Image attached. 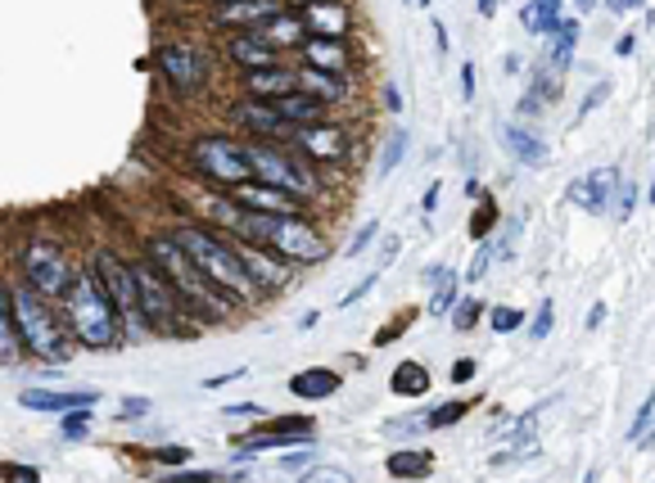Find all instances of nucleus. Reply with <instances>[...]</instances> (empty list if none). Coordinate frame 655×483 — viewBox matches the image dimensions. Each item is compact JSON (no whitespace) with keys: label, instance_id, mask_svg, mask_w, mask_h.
<instances>
[{"label":"nucleus","instance_id":"obj_59","mask_svg":"<svg viewBox=\"0 0 655 483\" xmlns=\"http://www.w3.org/2000/svg\"><path fill=\"white\" fill-rule=\"evenodd\" d=\"M443 276H448V267H430V271H425V285H438Z\"/></svg>","mask_w":655,"mask_h":483},{"label":"nucleus","instance_id":"obj_18","mask_svg":"<svg viewBox=\"0 0 655 483\" xmlns=\"http://www.w3.org/2000/svg\"><path fill=\"white\" fill-rule=\"evenodd\" d=\"M299 18L308 27V37H348V27H353L339 0H312V5L299 10Z\"/></svg>","mask_w":655,"mask_h":483},{"label":"nucleus","instance_id":"obj_50","mask_svg":"<svg viewBox=\"0 0 655 483\" xmlns=\"http://www.w3.org/2000/svg\"><path fill=\"white\" fill-rule=\"evenodd\" d=\"M461 96H466V104L474 100V64H461Z\"/></svg>","mask_w":655,"mask_h":483},{"label":"nucleus","instance_id":"obj_24","mask_svg":"<svg viewBox=\"0 0 655 483\" xmlns=\"http://www.w3.org/2000/svg\"><path fill=\"white\" fill-rule=\"evenodd\" d=\"M272 104H276V113L285 117L289 127H312V123H325V109H331V104H321V100L304 96V90H285V96H276Z\"/></svg>","mask_w":655,"mask_h":483},{"label":"nucleus","instance_id":"obj_15","mask_svg":"<svg viewBox=\"0 0 655 483\" xmlns=\"http://www.w3.org/2000/svg\"><path fill=\"white\" fill-rule=\"evenodd\" d=\"M289 140L304 149L308 159H321V163H348L353 154V140L348 132H339L335 123H312V127H294Z\"/></svg>","mask_w":655,"mask_h":483},{"label":"nucleus","instance_id":"obj_34","mask_svg":"<svg viewBox=\"0 0 655 483\" xmlns=\"http://www.w3.org/2000/svg\"><path fill=\"white\" fill-rule=\"evenodd\" d=\"M453 304H457V276L448 271V276L438 281V289L430 294V312H434V317H448V308H453Z\"/></svg>","mask_w":655,"mask_h":483},{"label":"nucleus","instance_id":"obj_39","mask_svg":"<svg viewBox=\"0 0 655 483\" xmlns=\"http://www.w3.org/2000/svg\"><path fill=\"white\" fill-rule=\"evenodd\" d=\"M493 253H497L493 245H480V253H474V262L466 267V281H470V285H474V281H484L489 271H493Z\"/></svg>","mask_w":655,"mask_h":483},{"label":"nucleus","instance_id":"obj_56","mask_svg":"<svg viewBox=\"0 0 655 483\" xmlns=\"http://www.w3.org/2000/svg\"><path fill=\"white\" fill-rule=\"evenodd\" d=\"M384 104H390V109L398 113V109H403V90H398V86H390V90H384Z\"/></svg>","mask_w":655,"mask_h":483},{"label":"nucleus","instance_id":"obj_41","mask_svg":"<svg viewBox=\"0 0 655 483\" xmlns=\"http://www.w3.org/2000/svg\"><path fill=\"white\" fill-rule=\"evenodd\" d=\"M489 321H493L497 335H506V330H520V325H524V317H520L516 308H493V312H489Z\"/></svg>","mask_w":655,"mask_h":483},{"label":"nucleus","instance_id":"obj_48","mask_svg":"<svg viewBox=\"0 0 655 483\" xmlns=\"http://www.w3.org/2000/svg\"><path fill=\"white\" fill-rule=\"evenodd\" d=\"M226 416L231 420H254V416H262V407L258 403H235V407H226Z\"/></svg>","mask_w":655,"mask_h":483},{"label":"nucleus","instance_id":"obj_22","mask_svg":"<svg viewBox=\"0 0 655 483\" xmlns=\"http://www.w3.org/2000/svg\"><path fill=\"white\" fill-rule=\"evenodd\" d=\"M299 50H304V64H312V69H325V73H344L348 69L344 37H304Z\"/></svg>","mask_w":655,"mask_h":483},{"label":"nucleus","instance_id":"obj_31","mask_svg":"<svg viewBox=\"0 0 655 483\" xmlns=\"http://www.w3.org/2000/svg\"><path fill=\"white\" fill-rule=\"evenodd\" d=\"M520 23L529 27V33H539V37H552L556 33V23H560V0H529Z\"/></svg>","mask_w":655,"mask_h":483},{"label":"nucleus","instance_id":"obj_36","mask_svg":"<svg viewBox=\"0 0 655 483\" xmlns=\"http://www.w3.org/2000/svg\"><path fill=\"white\" fill-rule=\"evenodd\" d=\"M403 154H407V132L398 127L394 136H390V145H384V159H380V176H390L398 163H403Z\"/></svg>","mask_w":655,"mask_h":483},{"label":"nucleus","instance_id":"obj_52","mask_svg":"<svg viewBox=\"0 0 655 483\" xmlns=\"http://www.w3.org/2000/svg\"><path fill=\"white\" fill-rule=\"evenodd\" d=\"M438 181H430V190H425V199H421V208H425V218H434V208H438Z\"/></svg>","mask_w":655,"mask_h":483},{"label":"nucleus","instance_id":"obj_45","mask_svg":"<svg viewBox=\"0 0 655 483\" xmlns=\"http://www.w3.org/2000/svg\"><path fill=\"white\" fill-rule=\"evenodd\" d=\"M140 416H150V398H123L118 420H140Z\"/></svg>","mask_w":655,"mask_h":483},{"label":"nucleus","instance_id":"obj_8","mask_svg":"<svg viewBox=\"0 0 655 483\" xmlns=\"http://www.w3.org/2000/svg\"><path fill=\"white\" fill-rule=\"evenodd\" d=\"M73 276H77V267L69 262L64 249L50 245V239H33V245L23 249V285H33L50 304H59V298L69 294Z\"/></svg>","mask_w":655,"mask_h":483},{"label":"nucleus","instance_id":"obj_49","mask_svg":"<svg viewBox=\"0 0 655 483\" xmlns=\"http://www.w3.org/2000/svg\"><path fill=\"white\" fill-rule=\"evenodd\" d=\"M308 479H339V483H348V470H335V466H312V470H308Z\"/></svg>","mask_w":655,"mask_h":483},{"label":"nucleus","instance_id":"obj_10","mask_svg":"<svg viewBox=\"0 0 655 483\" xmlns=\"http://www.w3.org/2000/svg\"><path fill=\"white\" fill-rule=\"evenodd\" d=\"M245 149H249V168H254L258 181H272V186H281V190H289V195L312 199V190H317L312 172L304 168V159L285 154L281 140H249Z\"/></svg>","mask_w":655,"mask_h":483},{"label":"nucleus","instance_id":"obj_13","mask_svg":"<svg viewBox=\"0 0 655 483\" xmlns=\"http://www.w3.org/2000/svg\"><path fill=\"white\" fill-rule=\"evenodd\" d=\"M231 249L240 253L245 271L254 276V285H258L262 294H281V289L294 285V267H289L281 253H272L267 245H258V239H249V245H231Z\"/></svg>","mask_w":655,"mask_h":483},{"label":"nucleus","instance_id":"obj_44","mask_svg":"<svg viewBox=\"0 0 655 483\" xmlns=\"http://www.w3.org/2000/svg\"><path fill=\"white\" fill-rule=\"evenodd\" d=\"M375 231H380V226H375V222H367L362 231H357V235L348 239V249H344V253H348V258H357V253H362V249L371 245V239H375Z\"/></svg>","mask_w":655,"mask_h":483},{"label":"nucleus","instance_id":"obj_29","mask_svg":"<svg viewBox=\"0 0 655 483\" xmlns=\"http://www.w3.org/2000/svg\"><path fill=\"white\" fill-rule=\"evenodd\" d=\"M384 466H390L394 479H421V474L434 470V457H430L425 447H403V451H394V457L384 461Z\"/></svg>","mask_w":655,"mask_h":483},{"label":"nucleus","instance_id":"obj_35","mask_svg":"<svg viewBox=\"0 0 655 483\" xmlns=\"http://www.w3.org/2000/svg\"><path fill=\"white\" fill-rule=\"evenodd\" d=\"M461 416H466V403H443V407H434L425 416V430H448V425H457Z\"/></svg>","mask_w":655,"mask_h":483},{"label":"nucleus","instance_id":"obj_23","mask_svg":"<svg viewBox=\"0 0 655 483\" xmlns=\"http://www.w3.org/2000/svg\"><path fill=\"white\" fill-rule=\"evenodd\" d=\"M245 90L258 100H276V96H285V90H294V69H285V64L245 69Z\"/></svg>","mask_w":655,"mask_h":483},{"label":"nucleus","instance_id":"obj_30","mask_svg":"<svg viewBox=\"0 0 655 483\" xmlns=\"http://www.w3.org/2000/svg\"><path fill=\"white\" fill-rule=\"evenodd\" d=\"M390 388H394L398 398H421L425 388H430V371L421 367V361H398V371H394Z\"/></svg>","mask_w":655,"mask_h":483},{"label":"nucleus","instance_id":"obj_1","mask_svg":"<svg viewBox=\"0 0 655 483\" xmlns=\"http://www.w3.org/2000/svg\"><path fill=\"white\" fill-rule=\"evenodd\" d=\"M168 231L176 235V245H182V249L195 258V267H199L218 289L235 294V298H240V304H249V308L267 298V294L254 285V276L245 271L240 253L231 249V239H226V235L208 231V226H199V222H182V226H168Z\"/></svg>","mask_w":655,"mask_h":483},{"label":"nucleus","instance_id":"obj_53","mask_svg":"<svg viewBox=\"0 0 655 483\" xmlns=\"http://www.w3.org/2000/svg\"><path fill=\"white\" fill-rule=\"evenodd\" d=\"M633 50H638V37H619V41H615V54H619V59H629Z\"/></svg>","mask_w":655,"mask_h":483},{"label":"nucleus","instance_id":"obj_9","mask_svg":"<svg viewBox=\"0 0 655 483\" xmlns=\"http://www.w3.org/2000/svg\"><path fill=\"white\" fill-rule=\"evenodd\" d=\"M132 276H136V294H140V312L145 321H150V330H159V335H176L182 325V298H176V289L159 276V267L145 258V262H132Z\"/></svg>","mask_w":655,"mask_h":483},{"label":"nucleus","instance_id":"obj_54","mask_svg":"<svg viewBox=\"0 0 655 483\" xmlns=\"http://www.w3.org/2000/svg\"><path fill=\"white\" fill-rule=\"evenodd\" d=\"M240 375H245V371H231V375H208V380H203V388H222V384H231V380H240Z\"/></svg>","mask_w":655,"mask_h":483},{"label":"nucleus","instance_id":"obj_60","mask_svg":"<svg viewBox=\"0 0 655 483\" xmlns=\"http://www.w3.org/2000/svg\"><path fill=\"white\" fill-rule=\"evenodd\" d=\"M480 14H497V0H480Z\"/></svg>","mask_w":655,"mask_h":483},{"label":"nucleus","instance_id":"obj_26","mask_svg":"<svg viewBox=\"0 0 655 483\" xmlns=\"http://www.w3.org/2000/svg\"><path fill=\"white\" fill-rule=\"evenodd\" d=\"M339 384H344V375H335L331 367H312V371H304V375H294V380H289V394L317 403V398L339 394Z\"/></svg>","mask_w":655,"mask_h":483},{"label":"nucleus","instance_id":"obj_57","mask_svg":"<svg viewBox=\"0 0 655 483\" xmlns=\"http://www.w3.org/2000/svg\"><path fill=\"white\" fill-rule=\"evenodd\" d=\"M602 96H606V86H597V90H592V96L583 100V117H588L592 109H597V104H602Z\"/></svg>","mask_w":655,"mask_h":483},{"label":"nucleus","instance_id":"obj_47","mask_svg":"<svg viewBox=\"0 0 655 483\" xmlns=\"http://www.w3.org/2000/svg\"><path fill=\"white\" fill-rule=\"evenodd\" d=\"M371 285H375V276H367V281H362V285H357V289H348V294H344V304H339V308H357V304H362V298L371 294Z\"/></svg>","mask_w":655,"mask_h":483},{"label":"nucleus","instance_id":"obj_58","mask_svg":"<svg viewBox=\"0 0 655 483\" xmlns=\"http://www.w3.org/2000/svg\"><path fill=\"white\" fill-rule=\"evenodd\" d=\"M602 321H606V304H597V308H592V312H588V330H597Z\"/></svg>","mask_w":655,"mask_h":483},{"label":"nucleus","instance_id":"obj_63","mask_svg":"<svg viewBox=\"0 0 655 483\" xmlns=\"http://www.w3.org/2000/svg\"><path fill=\"white\" fill-rule=\"evenodd\" d=\"M218 5H222V0H218Z\"/></svg>","mask_w":655,"mask_h":483},{"label":"nucleus","instance_id":"obj_6","mask_svg":"<svg viewBox=\"0 0 655 483\" xmlns=\"http://www.w3.org/2000/svg\"><path fill=\"white\" fill-rule=\"evenodd\" d=\"M91 271H96V281L104 285V294L113 298L118 321H123L136 339H140V335H155V330H150V321H145V312H140V294H136L132 262H123V258H118L113 249H104V253H96Z\"/></svg>","mask_w":655,"mask_h":483},{"label":"nucleus","instance_id":"obj_33","mask_svg":"<svg viewBox=\"0 0 655 483\" xmlns=\"http://www.w3.org/2000/svg\"><path fill=\"white\" fill-rule=\"evenodd\" d=\"M651 425H655V398L646 394V403L638 407V420H633V430H629V443H633V447L651 443Z\"/></svg>","mask_w":655,"mask_h":483},{"label":"nucleus","instance_id":"obj_61","mask_svg":"<svg viewBox=\"0 0 655 483\" xmlns=\"http://www.w3.org/2000/svg\"><path fill=\"white\" fill-rule=\"evenodd\" d=\"M281 5H289V10H304V5H312V0H281Z\"/></svg>","mask_w":655,"mask_h":483},{"label":"nucleus","instance_id":"obj_17","mask_svg":"<svg viewBox=\"0 0 655 483\" xmlns=\"http://www.w3.org/2000/svg\"><path fill=\"white\" fill-rule=\"evenodd\" d=\"M285 5L281 0H222V10H218V23L231 27V33H249V27L267 23L272 14H281Z\"/></svg>","mask_w":655,"mask_h":483},{"label":"nucleus","instance_id":"obj_40","mask_svg":"<svg viewBox=\"0 0 655 483\" xmlns=\"http://www.w3.org/2000/svg\"><path fill=\"white\" fill-rule=\"evenodd\" d=\"M86 420H91V407H73L64 420H59V430H64V438H82L86 434Z\"/></svg>","mask_w":655,"mask_h":483},{"label":"nucleus","instance_id":"obj_14","mask_svg":"<svg viewBox=\"0 0 655 483\" xmlns=\"http://www.w3.org/2000/svg\"><path fill=\"white\" fill-rule=\"evenodd\" d=\"M231 199L240 208H249V213H304V203H308L304 195H289V190L272 186V181H258V176L231 186Z\"/></svg>","mask_w":655,"mask_h":483},{"label":"nucleus","instance_id":"obj_38","mask_svg":"<svg viewBox=\"0 0 655 483\" xmlns=\"http://www.w3.org/2000/svg\"><path fill=\"white\" fill-rule=\"evenodd\" d=\"M480 312H484V308H480V298H461V304L448 308V317H453L457 330H470L474 321H480Z\"/></svg>","mask_w":655,"mask_h":483},{"label":"nucleus","instance_id":"obj_43","mask_svg":"<svg viewBox=\"0 0 655 483\" xmlns=\"http://www.w3.org/2000/svg\"><path fill=\"white\" fill-rule=\"evenodd\" d=\"M312 461H317V447H304V451H289V457H281V470L299 474V470H308Z\"/></svg>","mask_w":655,"mask_h":483},{"label":"nucleus","instance_id":"obj_2","mask_svg":"<svg viewBox=\"0 0 655 483\" xmlns=\"http://www.w3.org/2000/svg\"><path fill=\"white\" fill-rule=\"evenodd\" d=\"M145 258L159 267V276L176 289V298H182L186 308H199V312H213V308H218V312H235V308H240V298L226 294V289H218V285L195 267V258H190L182 245H176L172 231H155L150 239H145Z\"/></svg>","mask_w":655,"mask_h":483},{"label":"nucleus","instance_id":"obj_28","mask_svg":"<svg viewBox=\"0 0 655 483\" xmlns=\"http://www.w3.org/2000/svg\"><path fill=\"white\" fill-rule=\"evenodd\" d=\"M23 357V339H18V325H14V308H10V289L0 281V367H14Z\"/></svg>","mask_w":655,"mask_h":483},{"label":"nucleus","instance_id":"obj_11","mask_svg":"<svg viewBox=\"0 0 655 483\" xmlns=\"http://www.w3.org/2000/svg\"><path fill=\"white\" fill-rule=\"evenodd\" d=\"M208 54L199 50V46H190V41H168V46H159V73H163V82L172 86V90H182V96H195V90L208 82Z\"/></svg>","mask_w":655,"mask_h":483},{"label":"nucleus","instance_id":"obj_32","mask_svg":"<svg viewBox=\"0 0 655 483\" xmlns=\"http://www.w3.org/2000/svg\"><path fill=\"white\" fill-rule=\"evenodd\" d=\"M552 37H556V46H552V64H556V69H570V59H574V41H579V23L560 18Z\"/></svg>","mask_w":655,"mask_h":483},{"label":"nucleus","instance_id":"obj_27","mask_svg":"<svg viewBox=\"0 0 655 483\" xmlns=\"http://www.w3.org/2000/svg\"><path fill=\"white\" fill-rule=\"evenodd\" d=\"M502 145L511 149V154H516L524 168H543V163H547V145L533 136V132L516 127V123H511V127H502Z\"/></svg>","mask_w":655,"mask_h":483},{"label":"nucleus","instance_id":"obj_19","mask_svg":"<svg viewBox=\"0 0 655 483\" xmlns=\"http://www.w3.org/2000/svg\"><path fill=\"white\" fill-rule=\"evenodd\" d=\"M18 403L27 411H73V407H96L100 394L96 388H69V394H54V388H23Z\"/></svg>","mask_w":655,"mask_h":483},{"label":"nucleus","instance_id":"obj_16","mask_svg":"<svg viewBox=\"0 0 655 483\" xmlns=\"http://www.w3.org/2000/svg\"><path fill=\"white\" fill-rule=\"evenodd\" d=\"M235 123L240 127H249V136L254 140H289V123L276 113V104L272 100H258V96H249L245 104H235Z\"/></svg>","mask_w":655,"mask_h":483},{"label":"nucleus","instance_id":"obj_42","mask_svg":"<svg viewBox=\"0 0 655 483\" xmlns=\"http://www.w3.org/2000/svg\"><path fill=\"white\" fill-rule=\"evenodd\" d=\"M493 222H497V203H493V199H484V208H480V213H474V222H470V235H474V239H484Z\"/></svg>","mask_w":655,"mask_h":483},{"label":"nucleus","instance_id":"obj_25","mask_svg":"<svg viewBox=\"0 0 655 483\" xmlns=\"http://www.w3.org/2000/svg\"><path fill=\"white\" fill-rule=\"evenodd\" d=\"M254 33H258L267 46H276V50H281V46H299V41L308 37V27H304V18H299V14L281 10V14H272L267 23H258Z\"/></svg>","mask_w":655,"mask_h":483},{"label":"nucleus","instance_id":"obj_37","mask_svg":"<svg viewBox=\"0 0 655 483\" xmlns=\"http://www.w3.org/2000/svg\"><path fill=\"white\" fill-rule=\"evenodd\" d=\"M552 325H556V304H552V298H543V304H539V317H533L529 321V339H547L552 335Z\"/></svg>","mask_w":655,"mask_h":483},{"label":"nucleus","instance_id":"obj_51","mask_svg":"<svg viewBox=\"0 0 655 483\" xmlns=\"http://www.w3.org/2000/svg\"><path fill=\"white\" fill-rule=\"evenodd\" d=\"M0 474H5V479H33V483H37V470H33V466H0Z\"/></svg>","mask_w":655,"mask_h":483},{"label":"nucleus","instance_id":"obj_20","mask_svg":"<svg viewBox=\"0 0 655 483\" xmlns=\"http://www.w3.org/2000/svg\"><path fill=\"white\" fill-rule=\"evenodd\" d=\"M294 90H304V96H312L321 104H335L348 96V82H344V73H325V69L304 64V69H294Z\"/></svg>","mask_w":655,"mask_h":483},{"label":"nucleus","instance_id":"obj_3","mask_svg":"<svg viewBox=\"0 0 655 483\" xmlns=\"http://www.w3.org/2000/svg\"><path fill=\"white\" fill-rule=\"evenodd\" d=\"M231 231H240L245 239H258L272 253H281L285 262H325L331 245H325V235L304 218V213H249L240 208V218H235Z\"/></svg>","mask_w":655,"mask_h":483},{"label":"nucleus","instance_id":"obj_7","mask_svg":"<svg viewBox=\"0 0 655 483\" xmlns=\"http://www.w3.org/2000/svg\"><path fill=\"white\" fill-rule=\"evenodd\" d=\"M190 163L199 176H208L213 186H240V181L254 176L249 168V149L240 140H231V136H199L190 145Z\"/></svg>","mask_w":655,"mask_h":483},{"label":"nucleus","instance_id":"obj_55","mask_svg":"<svg viewBox=\"0 0 655 483\" xmlns=\"http://www.w3.org/2000/svg\"><path fill=\"white\" fill-rule=\"evenodd\" d=\"M470 375H474V361H457V367H453V380H457V384H466Z\"/></svg>","mask_w":655,"mask_h":483},{"label":"nucleus","instance_id":"obj_4","mask_svg":"<svg viewBox=\"0 0 655 483\" xmlns=\"http://www.w3.org/2000/svg\"><path fill=\"white\" fill-rule=\"evenodd\" d=\"M69 312V335L86 348H113L118 344V330H123V321H118V308H113V298L104 294V285L96 281V271L86 267L73 276L69 294L59 298Z\"/></svg>","mask_w":655,"mask_h":483},{"label":"nucleus","instance_id":"obj_21","mask_svg":"<svg viewBox=\"0 0 655 483\" xmlns=\"http://www.w3.org/2000/svg\"><path fill=\"white\" fill-rule=\"evenodd\" d=\"M226 59L235 69H262V64H276V46H267L249 27V33H231L226 37Z\"/></svg>","mask_w":655,"mask_h":483},{"label":"nucleus","instance_id":"obj_5","mask_svg":"<svg viewBox=\"0 0 655 483\" xmlns=\"http://www.w3.org/2000/svg\"><path fill=\"white\" fill-rule=\"evenodd\" d=\"M10 308H14V325H18V339H23L27 357L50 361V367L73 357L69 325L50 312V298H41L33 285H18V289H10Z\"/></svg>","mask_w":655,"mask_h":483},{"label":"nucleus","instance_id":"obj_12","mask_svg":"<svg viewBox=\"0 0 655 483\" xmlns=\"http://www.w3.org/2000/svg\"><path fill=\"white\" fill-rule=\"evenodd\" d=\"M619 168H610V163H602V168H592L588 176H574L570 181V203H579L583 213H597V218H606L610 208H615V199H619Z\"/></svg>","mask_w":655,"mask_h":483},{"label":"nucleus","instance_id":"obj_46","mask_svg":"<svg viewBox=\"0 0 655 483\" xmlns=\"http://www.w3.org/2000/svg\"><path fill=\"white\" fill-rule=\"evenodd\" d=\"M155 457H159L163 466H186V461H190V447H182V443H176V447H159Z\"/></svg>","mask_w":655,"mask_h":483},{"label":"nucleus","instance_id":"obj_62","mask_svg":"<svg viewBox=\"0 0 655 483\" xmlns=\"http://www.w3.org/2000/svg\"><path fill=\"white\" fill-rule=\"evenodd\" d=\"M421 5H430V0H421Z\"/></svg>","mask_w":655,"mask_h":483}]
</instances>
